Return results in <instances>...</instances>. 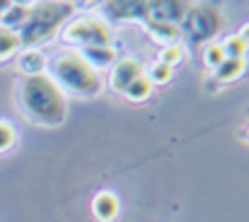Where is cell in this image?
Segmentation results:
<instances>
[{
	"mask_svg": "<svg viewBox=\"0 0 249 222\" xmlns=\"http://www.w3.org/2000/svg\"><path fill=\"white\" fill-rule=\"evenodd\" d=\"M19 111L36 126L56 128L68 116V102L63 89L49 77L46 73L22 77L17 89Z\"/></svg>",
	"mask_w": 249,
	"mask_h": 222,
	"instance_id": "6da1fadb",
	"label": "cell"
},
{
	"mask_svg": "<svg viewBox=\"0 0 249 222\" xmlns=\"http://www.w3.org/2000/svg\"><path fill=\"white\" fill-rule=\"evenodd\" d=\"M46 75L63 89V94L68 92L78 99H94L102 92L99 73L78 51H63L46 61Z\"/></svg>",
	"mask_w": 249,
	"mask_h": 222,
	"instance_id": "7a4b0ae2",
	"label": "cell"
},
{
	"mask_svg": "<svg viewBox=\"0 0 249 222\" xmlns=\"http://www.w3.org/2000/svg\"><path fill=\"white\" fill-rule=\"evenodd\" d=\"M75 5L73 2H61V0H49V2H34L29 7V15L17 32L22 49H34L49 39H53L66 22L73 17Z\"/></svg>",
	"mask_w": 249,
	"mask_h": 222,
	"instance_id": "3957f363",
	"label": "cell"
},
{
	"mask_svg": "<svg viewBox=\"0 0 249 222\" xmlns=\"http://www.w3.org/2000/svg\"><path fill=\"white\" fill-rule=\"evenodd\" d=\"M223 29V12L218 5L213 2H196L189 5L179 32L181 36L191 44V46H201V44H211L215 39V34Z\"/></svg>",
	"mask_w": 249,
	"mask_h": 222,
	"instance_id": "277c9868",
	"label": "cell"
},
{
	"mask_svg": "<svg viewBox=\"0 0 249 222\" xmlns=\"http://www.w3.org/2000/svg\"><path fill=\"white\" fill-rule=\"evenodd\" d=\"M63 44L68 46H114V36L109 24L99 17V15H83L75 17L73 22H68L61 32Z\"/></svg>",
	"mask_w": 249,
	"mask_h": 222,
	"instance_id": "5b68a950",
	"label": "cell"
},
{
	"mask_svg": "<svg viewBox=\"0 0 249 222\" xmlns=\"http://www.w3.org/2000/svg\"><path fill=\"white\" fill-rule=\"evenodd\" d=\"M102 15L109 17V19H114V22H126V19L148 22V19H150V2H141V0L104 2V5H102Z\"/></svg>",
	"mask_w": 249,
	"mask_h": 222,
	"instance_id": "8992f818",
	"label": "cell"
},
{
	"mask_svg": "<svg viewBox=\"0 0 249 222\" xmlns=\"http://www.w3.org/2000/svg\"><path fill=\"white\" fill-rule=\"evenodd\" d=\"M141 75H145L143 66L138 58H116V63L111 66V73H109V87L114 92H124L133 80H138Z\"/></svg>",
	"mask_w": 249,
	"mask_h": 222,
	"instance_id": "52a82bcc",
	"label": "cell"
},
{
	"mask_svg": "<svg viewBox=\"0 0 249 222\" xmlns=\"http://www.w3.org/2000/svg\"><path fill=\"white\" fill-rule=\"evenodd\" d=\"M189 10V2H177V0H162V2H150V19L169 22V24H181L184 15Z\"/></svg>",
	"mask_w": 249,
	"mask_h": 222,
	"instance_id": "ba28073f",
	"label": "cell"
},
{
	"mask_svg": "<svg viewBox=\"0 0 249 222\" xmlns=\"http://www.w3.org/2000/svg\"><path fill=\"white\" fill-rule=\"evenodd\" d=\"M119 210H121V203L114 191H99L92 201V213L99 222H114L119 218Z\"/></svg>",
	"mask_w": 249,
	"mask_h": 222,
	"instance_id": "9c48e42d",
	"label": "cell"
},
{
	"mask_svg": "<svg viewBox=\"0 0 249 222\" xmlns=\"http://www.w3.org/2000/svg\"><path fill=\"white\" fill-rule=\"evenodd\" d=\"M78 53L83 56L94 70H99V68H111V66L116 63V51H114V46H83V49H78Z\"/></svg>",
	"mask_w": 249,
	"mask_h": 222,
	"instance_id": "30bf717a",
	"label": "cell"
},
{
	"mask_svg": "<svg viewBox=\"0 0 249 222\" xmlns=\"http://www.w3.org/2000/svg\"><path fill=\"white\" fill-rule=\"evenodd\" d=\"M145 29H148V34H150L155 41H160V44H165V46H174V44L181 39L179 27H177V24H169V22L148 19V22H145Z\"/></svg>",
	"mask_w": 249,
	"mask_h": 222,
	"instance_id": "8fae6325",
	"label": "cell"
},
{
	"mask_svg": "<svg viewBox=\"0 0 249 222\" xmlns=\"http://www.w3.org/2000/svg\"><path fill=\"white\" fill-rule=\"evenodd\" d=\"M247 70V63L245 58H225L215 70H213V80L218 85H225V82H235L237 77H242Z\"/></svg>",
	"mask_w": 249,
	"mask_h": 222,
	"instance_id": "7c38bea8",
	"label": "cell"
},
{
	"mask_svg": "<svg viewBox=\"0 0 249 222\" xmlns=\"http://www.w3.org/2000/svg\"><path fill=\"white\" fill-rule=\"evenodd\" d=\"M19 70L24 73V77L46 73V56L39 49H24L19 56Z\"/></svg>",
	"mask_w": 249,
	"mask_h": 222,
	"instance_id": "4fadbf2b",
	"label": "cell"
},
{
	"mask_svg": "<svg viewBox=\"0 0 249 222\" xmlns=\"http://www.w3.org/2000/svg\"><path fill=\"white\" fill-rule=\"evenodd\" d=\"M29 7L32 5H22V2H10V7L0 15V27L10 29V32H19L27 15H29Z\"/></svg>",
	"mask_w": 249,
	"mask_h": 222,
	"instance_id": "5bb4252c",
	"label": "cell"
},
{
	"mask_svg": "<svg viewBox=\"0 0 249 222\" xmlns=\"http://www.w3.org/2000/svg\"><path fill=\"white\" fill-rule=\"evenodd\" d=\"M121 94H124L128 102H145V99L153 94V82H150L145 75H141V77L133 80Z\"/></svg>",
	"mask_w": 249,
	"mask_h": 222,
	"instance_id": "9a60e30c",
	"label": "cell"
},
{
	"mask_svg": "<svg viewBox=\"0 0 249 222\" xmlns=\"http://www.w3.org/2000/svg\"><path fill=\"white\" fill-rule=\"evenodd\" d=\"M19 49H22V44H19V36H17V32H10V29L0 27V61H7V58H12V56H15Z\"/></svg>",
	"mask_w": 249,
	"mask_h": 222,
	"instance_id": "2e32d148",
	"label": "cell"
},
{
	"mask_svg": "<svg viewBox=\"0 0 249 222\" xmlns=\"http://www.w3.org/2000/svg\"><path fill=\"white\" fill-rule=\"evenodd\" d=\"M220 46L225 51V58H245V53H247V49H249L240 34H230Z\"/></svg>",
	"mask_w": 249,
	"mask_h": 222,
	"instance_id": "e0dca14e",
	"label": "cell"
},
{
	"mask_svg": "<svg viewBox=\"0 0 249 222\" xmlns=\"http://www.w3.org/2000/svg\"><path fill=\"white\" fill-rule=\"evenodd\" d=\"M201 58H203V66H206L208 70H215V68L225 61V51H223L220 44H206Z\"/></svg>",
	"mask_w": 249,
	"mask_h": 222,
	"instance_id": "ac0fdd59",
	"label": "cell"
},
{
	"mask_svg": "<svg viewBox=\"0 0 249 222\" xmlns=\"http://www.w3.org/2000/svg\"><path fill=\"white\" fill-rule=\"evenodd\" d=\"M172 75H174V68H169L165 63H155L153 68H148L145 77H148V80L153 82V87H155V85H167V82L172 80Z\"/></svg>",
	"mask_w": 249,
	"mask_h": 222,
	"instance_id": "d6986e66",
	"label": "cell"
},
{
	"mask_svg": "<svg viewBox=\"0 0 249 222\" xmlns=\"http://www.w3.org/2000/svg\"><path fill=\"white\" fill-rule=\"evenodd\" d=\"M181 58H184V51L179 49V44H174V46H165V49L160 51L158 63H165V66H169V68H174V66L181 63Z\"/></svg>",
	"mask_w": 249,
	"mask_h": 222,
	"instance_id": "ffe728a7",
	"label": "cell"
},
{
	"mask_svg": "<svg viewBox=\"0 0 249 222\" xmlns=\"http://www.w3.org/2000/svg\"><path fill=\"white\" fill-rule=\"evenodd\" d=\"M15 138H17V133H15L12 123L0 121V152H5V150L12 148V145H15Z\"/></svg>",
	"mask_w": 249,
	"mask_h": 222,
	"instance_id": "44dd1931",
	"label": "cell"
},
{
	"mask_svg": "<svg viewBox=\"0 0 249 222\" xmlns=\"http://www.w3.org/2000/svg\"><path fill=\"white\" fill-rule=\"evenodd\" d=\"M240 36L245 39V44H247V46H249V24H245V29L240 32Z\"/></svg>",
	"mask_w": 249,
	"mask_h": 222,
	"instance_id": "7402d4cb",
	"label": "cell"
}]
</instances>
